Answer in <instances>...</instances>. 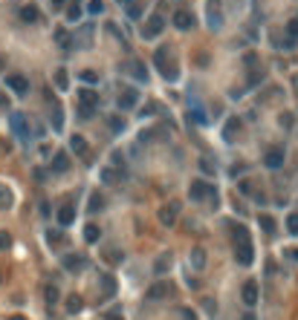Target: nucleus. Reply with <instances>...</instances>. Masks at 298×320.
Returning a JSON list of instances; mask_svg holds the SVG:
<instances>
[{
  "label": "nucleus",
  "mask_w": 298,
  "mask_h": 320,
  "mask_svg": "<svg viewBox=\"0 0 298 320\" xmlns=\"http://www.w3.org/2000/svg\"><path fill=\"white\" fill-rule=\"evenodd\" d=\"M38 18H41V12H38L35 3H26V6L20 9V20H23V23H35Z\"/></svg>",
  "instance_id": "nucleus-18"
},
{
  "label": "nucleus",
  "mask_w": 298,
  "mask_h": 320,
  "mask_svg": "<svg viewBox=\"0 0 298 320\" xmlns=\"http://www.w3.org/2000/svg\"><path fill=\"white\" fill-rule=\"evenodd\" d=\"M278 121H281V127H292L295 124V116H292V113H281Z\"/></svg>",
  "instance_id": "nucleus-41"
},
{
  "label": "nucleus",
  "mask_w": 298,
  "mask_h": 320,
  "mask_svg": "<svg viewBox=\"0 0 298 320\" xmlns=\"http://www.w3.org/2000/svg\"><path fill=\"white\" fill-rule=\"evenodd\" d=\"M261 228H263L266 234L275 231V222H272V216H261Z\"/></svg>",
  "instance_id": "nucleus-42"
},
{
  "label": "nucleus",
  "mask_w": 298,
  "mask_h": 320,
  "mask_svg": "<svg viewBox=\"0 0 298 320\" xmlns=\"http://www.w3.org/2000/svg\"><path fill=\"white\" fill-rule=\"evenodd\" d=\"M127 70H130V75H136V81H139V84H145V81H148V70H145L139 61H133Z\"/></svg>",
  "instance_id": "nucleus-25"
},
{
  "label": "nucleus",
  "mask_w": 298,
  "mask_h": 320,
  "mask_svg": "<svg viewBox=\"0 0 298 320\" xmlns=\"http://www.w3.org/2000/svg\"><path fill=\"white\" fill-rule=\"evenodd\" d=\"M203 309L208 311V314H214V309H217V303H214V297H203Z\"/></svg>",
  "instance_id": "nucleus-43"
},
{
  "label": "nucleus",
  "mask_w": 298,
  "mask_h": 320,
  "mask_svg": "<svg viewBox=\"0 0 298 320\" xmlns=\"http://www.w3.org/2000/svg\"><path fill=\"white\" fill-rule=\"evenodd\" d=\"M82 18V6H78V3H70V6H67V20H78Z\"/></svg>",
  "instance_id": "nucleus-34"
},
{
  "label": "nucleus",
  "mask_w": 298,
  "mask_h": 320,
  "mask_svg": "<svg viewBox=\"0 0 298 320\" xmlns=\"http://www.w3.org/2000/svg\"><path fill=\"white\" fill-rule=\"evenodd\" d=\"M174 285L171 283H156L154 289H151V297H171Z\"/></svg>",
  "instance_id": "nucleus-26"
},
{
  "label": "nucleus",
  "mask_w": 298,
  "mask_h": 320,
  "mask_svg": "<svg viewBox=\"0 0 298 320\" xmlns=\"http://www.w3.org/2000/svg\"><path fill=\"white\" fill-rule=\"evenodd\" d=\"M72 219H75V202H67L58 208V222L61 225H72Z\"/></svg>",
  "instance_id": "nucleus-14"
},
{
  "label": "nucleus",
  "mask_w": 298,
  "mask_h": 320,
  "mask_svg": "<svg viewBox=\"0 0 298 320\" xmlns=\"http://www.w3.org/2000/svg\"><path fill=\"white\" fill-rule=\"evenodd\" d=\"M64 309L70 311V314H78V311L84 309L82 297H78V294H70V297H67V300H64Z\"/></svg>",
  "instance_id": "nucleus-20"
},
{
  "label": "nucleus",
  "mask_w": 298,
  "mask_h": 320,
  "mask_svg": "<svg viewBox=\"0 0 298 320\" xmlns=\"http://www.w3.org/2000/svg\"><path fill=\"white\" fill-rule=\"evenodd\" d=\"M55 9H64V6H70V0H52Z\"/></svg>",
  "instance_id": "nucleus-48"
},
{
  "label": "nucleus",
  "mask_w": 298,
  "mask_h": 320,
  "mask_svg": "<svg viewBox=\"0 0 298 320\" xmlns=\"http://www.w3.org/2000/svg\"><path fill=\"white\" fill-rule=\"evenodd\" d=\"M49 121H52V130H58V133L64 130V110L58 104H52V116H49Z\"/></svg>",
  "instance_id": "nucleus-21"
},
{
  "label": "nucleus",
  "mask_w": 298,
  "mask_h": 320,
  "mask_svg": "<svg viewBox=\"0 0 298 320\" xmlns=\"http://www.w3.org/2000/svg\"><path fill=\"white\" fill-rule=\"evenodd\" d=\"M41 216H49V202H41Z\"/></svg>",
  "instance_id": "nucleus-49"
},
{
  "label": "nucleus",
  "mask_w": 298,
  "mask_h": 320,
  "mask_svg": "<svg viewBox=\"0 0 298 320\" xmlns=\"http://www.w3.org/2000/svg\"><path fill=\"white\" fill-rule=\"evenodd\" d=\"M188 196L194 199V202H203V199H211V202H217L214 196H217V187L214 185H208V182H203V179H194L188 187Z\"/></svg>",
  "instance_id": "nucleus-2"
},
{
  "label": "nucleus",
  "mask_w": 298,
  "mask_h": 320,
  "mask_svg": "<svg viewBox=\"0 0 298 320\" xmlns=\"http://www.w3.org/2000/svg\"><path fill=\"white\" fill-rule=\"evenodd\" d=\"M287 257H289V260H295V263H298V248H289V251H287Z\"/></svg>",
  "instance_id": "nucleus-50"
},
{
  "label": "nucleus",
  "mask_w": 298,
  "mask_h": 320,
  "mask_svg": "<svg viewBox=\"0 0 298 320\" xmlns=\"http://www.w3.org/2000/svg\"><path fill=\"white\" fill-rule=\"evenodd\" d=\"M107 320H122V314H110V317Z\"/></svg>",
  "instance_id": "nucleus-53"
},
{
  "label": "nucleus",
  "mask_w": 298,
  "mask_h": 320,
  "mask_svg": "<svg viewBox=\"0 0 298 320\" xmlns=\"http://www.w3.org/2000/svg\"><path fill=\"white\" fill-rule=\"evenodd\" d=\"M6 104H9V98H6L3 92H0V107H6Z\"/></svg>",
  "instance_id": "nucleus-51"
},
{
  "label": "nucleus",
  "mask_w": 298,
  "mask_h": 320,
  "mask_svg": "<svg viewBox=\"0 0 298 320\" xmlns=\"http://www.w3.org/2000/svg\"><path fill=\"white\" fill-rule=\"evenodd\" d=\"M295 44H298V18H292L287 23V41L281 46H295Z\"/></svg>",
  "instance_id": "nucleus-19"
},
{
  "label": "nucleus",
  "mask_w": 298,
  "mask_h": 320,
  "mask_svg": "<svg viewBox=\"0 0 298 320\" xmlns=\"http://www.w3.org/2000/svg\"><path fill=\"white\" fill-rule=\"evenodd\" d=\"M84 266H87V257H84V254H67V257H64V268H67V271H82Z\"/></svg>",
  "instance_id": "nucleus-13"
},
{
  "label": "nucleus",
  "mask_w": 298,
  "mask_h": 320,
  "mask_svg": "<svg viewBox=\"0 0 298 320\" xmlns=\"http://www.w3.org/2000/svg\"><path fill=\"white\" fill-rule=\"evenodd\" d=\"M156 216H159V222H162V225H174V222H177V216H180V205H177V202L162 205Z\"/></svg>",
  "instance_id": "nucleus-7"
},
{
  "label": "nucleus",
  "mask_w": 298,
  "mask_h": 320,
  "mask_svg": "<svg viewBox=\"0 0 298 320\" xmlns=\"http://www.w3.org/2000/svg\"><path fill=\"white\" fill-rule=\"evenodd\" d=\"M261 81H263V70H255L252 75H249V81H246V87H258Z\"/></svg>",
  "instance_id": "nucleus-38"
},
{
  "label": "nucleus",
  "mask_w": 298,
  "mask_h": 320,
  "mask_svg": "<svg viewBox=\"0 0 298 320\" xmlns=\"http://www.w3.org/2000/svg\"><path fill=\"white\" fill-rule=\"evenodd\" d=\"M263 165L269 170H278L281 165H284V150L281 147H272V150H266V156H263Z\"/></svg>",
  "instance_id": "nucleus-11"
},
{
  "label": "nucleus",
  "mask_w": 298,
  "mask_h": 320,
  "mask_svg": "<svg viewBox=\"0 0 298 320\" xmlns=\"http://www.w3.org/2000/svg\"><path fill=\"white\" fill-rule=\"evenodd\" d=\"M12 245V237H9V231H0V251L3 248H9Z\"/></svg>",
  "instance_id": "nucleus-44"
},
{
  "label": "nucleus",
  "mask_w": 298,
  "mask_h": 320,
  "mask_svg": "<svg viewBox=\"0 0 298 320\" xmlns=\"http://www.w3.org/2000/svg\"><path fill=\"white\" fill-rule=\"evenodd\" d=\"M55 44L61 46V49H72V46H75V38H72L67 29H55Z\"/></svg>",
  "instance_id": "nucleus-16"
},
{
  "label": "nucleus",
  "mask_w": 298,
  "mask_h": 320,
  "mask_svg": "<svg viewBox=\"0 0 298 320\" xmlns=\"http://www.w3.org/2000/svg\"><path fill=\"white\" fill-rule=\"evenodd\" d=\"M180 314H182V320H197V317H194V311H191L188 306H182V309H180Z\"/></svg>",
  "instance_id": "nucleus-46"
},
{
  "label": "nucleus",
  "mask_w": 298,
  "mask_h": 320,
  "mask_svg": "<svg viewBox=\"0 0 298 320\" xmlns=\"http://www.w3.org/2000/svg\"><path fill=\"white\" fill-rule=\"evenodd\" d=\"M6 87H9L12 92H18V95H26L29 92V81L23 78V75H9V78H6Z\"/></svg>",
  "instance_id": "nucleus-10"
},
{
  "label": "nucleus",
  "mask_w": 298,
  "mask_h": 320,
  "mask_svg": "<svg viewBox=\"0 0 298 320\" xmlns=\"http://www.w3.org/2000/svg\"><path fill=\"white\" fill-rule=\"evenodd\" d=\"M110 130H113V133H122V130H125V118L122 116H110Z\"/></svg>",
  "instance_id": "nucleus-35"
},
{
  "label": "nucleus",
  "mask_w": 298,
  "mask_h": 320,
  "mask_svg": "<svg viewBox=\"0 0 298 320\" xmlns=\"http://www.w3.org/2000/svg\"><path fill=\"white\" fill-rule=\"evenodd\" d=\"M208 26H211V29H220V12H217V3H214V0L208 3Z\"/></svg>",
  "instance_id": "nucleus-27"
},
{
  "label": "nucleus",
  "mask_w": 298,
  "mask_h": 320,
  "mask_svg": "<svg viewBox=\"0 0 298 320\" xmlns=\"http://www.w3.org/2000/svg\"><path fill=\"white\" fill-rule=\"evenodd\" d=\"M70 150L75 153V156H87V142H84L82 136H72L70 139Z\"/></svg>",
  "instance_id": "nucleus-22"
},
{
  "label": "nucleus",
  "mask_w": 298,
  "mask_h": 320,
  "mask_svg": "<svg viewBox=\"0 0 298 320\" xmlns=\"http://www.w3.org/2000/svg\"><path fill=\"white\" fill-rule=\"evenodd\" d=\"M55 87H58V89H67V87H70V75H67V70H58V72H55Z\"/></svg>",
  "instance_id": "nucleus-30"
},
{
  "label": "nucleus",
  "mask_w": 298,
  "mask_h": 320,
  "mask_svg": "<svg viewBox=\"0 0 298 320\" xmlns=\"http://www.w3.org/2000/svg\"><path fill=\"white\" fill-rule=\"evenodd\" d=\"M3 67H6V58H3V55H0V72H3Z\"/></svg>",
  "instance_id": "nucleus-52"
},
{
  "label": "nucleus",
  "mask_w": 298,
  "mask_h": 320,
  "mask_svg": "<svg viewBox=\"0 0 298 320\" xmlns=\"http://www.w3.org/2000/svg\"><path fill=\"white\" fill-rule=\"evenodd\" d=\"M240 130H243V118L240 116L226 118V124H223V139H226V142H235L237 136H240Z\"/></svg>",
  "instance_id": "nucleus-6"
},
{
  "label": "nucleus",
  "mask_w": 298,
  "mask_h": 320,
  "mask_svg": "<svg viewBox=\"0 0 298 320\" xmlns=\"http://www.w3.org/2000/svg\"><path fill=\"white\" fill-rule=\"evenodd\" d=\"M243 320H255V314H243Z\"/></svg>",
  "instance_id": "nucleus-55"
},
{
  "label": "nucleus",
  "mask_w": 298,
  "mask_h": 320,
  "mask_svg": "<svg viewBox=\"0 0 298 320\" xmlns=\"http://www.w3.org/2000/svg\"><path fill=\"white\" fill-rule=\"evenodd\" d=\"M127 18L139 20V18H142V6H139V3H130V6H127Z\"/></svg>",
  "instance_id": "nucleus-36"
},
{
  "label": "nucleus",
  "mask_w": 298,
  "mask_h": 320,
  "mask_svg": "<svg viewBox=\"0 0 298 320\" xmlns=\"http://www.w3.org/2000/svg\"><path fill=\"white\" fill-rule=\"evenodd\" d=\"M154 63H156V70H159V75H162L165 81H177L180 78V67H174L171 63V46L168 44H162L154 52Z\"/></svg>",
  "instance_id": "nucleus-1"
},
{
  "label": "nucleus",
  "mask_w": 298,
  "mask_h": 320,
  "mask_svg": "<svg viewBox=\"0 0 298 320\" xmlns=\"http://www.w3.org/2000/svg\"><path fill=\"white\" fill-rule=\"evenodd\" d=\"M82 81H84V87H93V84H99V72L84 70V72H82Z\"/></svg>",
  "instance_id": "nucleus-33"
},
{
  "label": "nucleus",
  "mask_w": 298,
  "mask_h": 320,
  "mask_svg": "<svg viewBox=\"0 0 298 320\" xmlns=\"http://www.w3.org/2000/svg\"><path fill=\"white\" fill-rule=\"evenodd\" d=\"M101 283H104V289H107L110 294L116 292V283H113V280H110V277H101Z\"/></svg>",
  "instance_id": "nucleus-47"
},
{
  "label": "nucleus",
  "mask_w": 298,
  "mask_h": 320,
  "mask_svg": "<svg viewBox=\"0 0 298 320\" xmlns=\"http://www.w3.org/2000/svg\"><path fill=\"white\" fill-rule=\"evenodd\" d=\"M78 98H82V104H84V107H96V104H99V95H96L93 89H87V87L82 89V95H78Z\"/></svg>",
  "instance_id": "nucleus-28"
},
{
  "label": "nucleus",
  "mask_w": 298,
  "mask_h": 320,
  "mask_svg": "<svg viewBox=\"0 0 298 320\" xmlns=\"http://www.w3.org/2000/svg\"><path fill=\"white\" fill-rule=\"evenodd\" d=\"M287 231L289 234H298V213H289V216H287Z\"/></svg>",
  "instance_id": "nucleus-39"
},
{
  "label": "nucleus",
  "mask_w": 298,
  "mask_h": 320,
  "mask_svg": "<svg viewBox=\"0 0 298 320\" xmlns=\"http://www.w3.org/2000/svg\"><path fill=\"white\" fill-rule=\"evenodd\" d=\"M87 12H90V15H101V12H104V3H101V0H90V3H87Z\"/></svg>",
  "instance_id": "nucleus-37"
},
{
  "label": "nucleus",
  "mask_w": 298,
  "mask_h": 320,
  "mask_svg": "<svg viewBox=\"0 0 298 320\" xmlns=\"http://www.w3.org/2000/svg\"><path fill=\"white\" fill-rule=\"evenodd\" d=\"M9 124H12V133L18 136L20 142H29V118L23 116V113H12L9 116Z\"/></svg>",
  "instance_id": "nucleus-3"
},
{
  "label": "nucleus",
  "mask_w": 298,
  "mask_h": 320,
  "mask_svg": "<svg viewBox=\"0 0 298 320\" xmlns=\"http://www.w3.org/2000/svg\"><path fill=\"white\" fill-rule=\"evenodd\" d=\"M240 297H243L246 306H255V303H258V283H246L243 292H240Z\"/></svg>",
  "instance_id": "nucleus-17"
},
{
  "label": "nucleus",
  "mask_w": 298,
  "mask_h": 320,
  "mask_svg": "<svg viewBox=\"0 0 298 320\" xmlns=\"http://www.w3.org/2000/svg\"><path fill=\"white\" fill-rule=\"evenodd\" d=\"M203 266H206V251L203 248H191V268L203 271Z\"/></svg>",
  "instance_id": "nucleus-23"
},
{
  "label": "nucleus",
  "mask_w": 298,
  "mask_h": 320,
  "mask_svg": "<svg viewBox=\"0 0 298 320\" xmlns=\"http://www.w3.org/2000/svg\"><path fill=\"white\" fill-rule=\"evenodd\" d=\"M44 297H46V303H49V306H52L55 300H58V289H55V285H46V292H44Z\"/></svg>",
  "instance_id": "nucleus-40"
},
{
  "label": "nucleus",
  "mask_w": 298,
  "mask_h": 320,
  "mask_svg": "<svg viewBox=\"0 0 298 320\" xmlns=\"http://www.w3.org/2000/svg\"><path fill=\"white\" fill-rule=\"evenodd\" d=\"M119 3H122V6H130V3H133V0H119Z\"/></svg>",
  "instance_id": "nucleus-54"
},
{
  "label": "nucleus",
  "mask_w": 298,
  "mask_h": 320,
  "mask_svg": "<svg viewBox=\"0 0 298 320\" xmlns=\"http://www.w3.org/2000/svg\"><path fill=\"white\" fill-rule=\"evenodd\" d=\"M162 29H165V18H162V15H151V18H148V23L142 26V38H148V41H151V38H156Z\"/></svg>",
  "instance_id": "nucleus-5"
},
{
  "label": "nucleus",
  "mask_w": 298,
  "mask_h": 320,
  "mask_svg": "<svg viewBox=\"0 0 298 320\" xmlns=\"http://www.w3.org/2000/svg\"><path fill=\"white\" fill-rule=\"evenodd\" d=\"M70 168H72V159H70V156H67L64 150H58V153L52 156V170H55V173H67Z\"/></svg>",
  "instance_id": "nucleus-12"
},
{
  "label": "nucleus",
  "mask_w": 298,
  "mask_h": 320,
  "mask_svg": "<svg viewBox=\"0 0 298 320\" xmlns=\"http://www.w3.org/2000/svg\"><path fill=\"white\" fill-rule=\"evenodd\" d=\"M104 260H113V263H122V251H104Z\"/></svg>",
  "instance_id": "nucleus-45"
},
{
  "label": "nucleus",
  "mask_w": 298,
  "mask_h": 320,
  "mask_svg": "<svg viewBox=\"0 0 298 320\" xmlns=\"http://www.w3.org/2000/svg\"><path fill=\"white\" fill-rule=\"evenodd\" d=\"M0 208H12V190L6 185H0Z\"/></svg>",
  "instance_id": "nucleus-32"
},
{
  "label": "nucleus",
  "mask_w": 298,
  "mask_h": 320,
  "mask_svg": "<svg viewBox=\"0 0 298 320\" xmlns=\"http://www.w3.org/2000/svg\"><path fill=\"white\" fill-rule=\"evenodd\" d=\"M235 260L240 263V266H252V260H255V248H252V242H240L235 248Z\"/></svg>",
  "instance_id": "nucleus-8"
},
{
  "label": "nucleus",
  "mask_w": 298,
  "mask_h": 320,
  "mask_svg": "<svg viewBox=\"0 0 298 320\" xmlns=\"http://www.w3.org/2000/svg\"><path fill=\"white\" fill-rule=\"evenodd\" d=\"M168 268H171V254H159L154 263V274H165Z\"/></svg>",
  "instance_id": "nucleus-24"
},
{
  "label": "nucleus",
  "mask_w": 298,
  "mask_h": 320,
  "mask_svg": "<svg viewBox=\"0 0 298 320\" xmlns=\"http://www.w3.org/2000/svg\"><path fill=\"white\" fill-rule=\"evenodd\" d=\"M99 237H101L99 225H87V228H84V240L87 242H99Z\"/></svg>",
  "instance_id": "nucleus-31"
},
{
  "label": "nucleus",
  "mask_w": 298,
  "mask_h": 320,
  "mask_svg": "<svg viewBox=\"0 0 298 320\" xmlns=\"http://www.w3.org/2000/svg\"><path fill=\"white\" fill-rule=\"evenodd\" d=\"M229 234H232V240L240 245V242H249V228L246 225H240V222H232L229 225Z\"/></svg>",
  "instance_id": "nucleus-15"
},
{
  "label": "nucleus",
  "mask_w": 298,
  "mask_h": 320,
  "mask_svg": "<svg viewBox=\"0 0 298 320\" xmlns=\"http://www.w3.org/2000/svg\"><path fill=\"white\" fill-rule=\"evenodd\" d=\"M194 23H197L194 12H188V9H177V12H174V26L180 29V32H188V29H194Z\"/></svg>",
  "instance_id": "nucleus-4"
},
{
  "label": "nucleus",
  "mask_w": 298,
  "mask_h": 320,
  "mask_svg": "<svg viewBox=\"0 0 298 320\" xmlns=\"http://www.w3.org/2000/svg\"><path fill=\"white\" fill-rule=\"evenodd\" d=\"M12 320H23V317H12Z\"/></svg>",
  "instance_id": "nucleus-56"
},
{
  "label": "nucleus",
  "mask_w": 298,
  "mask_h": 320,
  "mask_svg": "<svg viewBox=\"0 0 298 320\" xmlns=\"http://www.w3.org/2000/svg\"><path fill=\"white\" fill-rule=\"evenodd\" d=\"M136 104H139V92H136L133 87H127V89L119 92V107H122V110H133Z\"/></svg>",
  "instance_id": "nucleus-9"
},
{
  "label": "nucleus",
  "mask_w": 298,
  "mask_h": 320,
  "mask_svg": "<svg viewBox=\"0 0 298 320\" xmlns=\"http://www.w3.org/2000/svg\"><path fill=\"white\" fill-rule=\"evenodd\" d=\"M101 208H104V196H101V194H93L90 202H87V211H90V213H99Z\"/></svg>",
  "instance_id": "nucleus-29"
}]
</instances>
